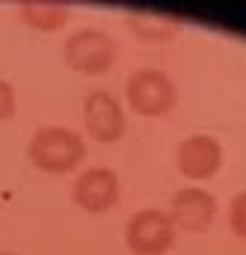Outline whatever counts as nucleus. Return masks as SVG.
Returning a JSON list of instances; mask_svg holds the SVG:
<instances>
[{
  "label": "nucleus",
  "mask_w": 246,
  "mask_h": 255,
  "mask_svg": "<svg viewBox=\"0 0 246 255\" xmlns=\"http://www.w3.org/2000/svg\"><path fill=\"white\" fill-rule=\"evenodd\" d=\"M30 160L48 172V175H65L74 166H80V160L86 157V142L77 130L62 125H48L39 128L27 145Z\"/></svg>",
  "instance_id": "obj_1"
},
{
  "label": "nucleus",
  "mask_w": 246,
  "mask_h": 255,
  "mask_svg": "<svg viewBox=\"0 0 246 255\" xmlns=\"http://www.w3.org/2000/svg\"><path fill=\"white\" fill-rule=\"evenodd\" d=\"M124 95H127V104L133 113L139 116H163L172 110L175 98H178V89H175V80L160 71V68H139L127 77V86H124Z\"/></svg>",
  "instance_id": "obj_2"
},
{
  "label": "nucleus",
  "mask_w": 246,
  "mask_h": 255,
  "mask_svg": "<svg viewBox=\"0 0 246 255\" xmlns=\"http://www.w3.org/2000/svg\"><path fill=\"white\" fill-rule=\"evenodd\" d=\"M119 45L104 30H77L65 39V63L80 74H104L116 63Z\"/></svg>",
  "instance_id": "obj_3"
},
{
  "label": "nucleus",
  "mask_w": 246,
  "mask_h": 255,
  "mask_svg": "<svg viewBox=\"0 0 246 255\" xmlns=\"http://www.w3.org/2000/svg\"><path fill=\"white\" fill-rule=\"evenodd\" d=\"M124 244L133 255H163L175 244V226L166 211L142 208L127 220Z\"/></svg>",
  "instance_id": "obj_4"
},
{
  "label": "nucleus",
  "mask_w": 246,
  "mask_h": 255,
  "mask_svg": "<svg viewBox=\"0 0 246 255\" xmlns=\"http://www.w3.org/2000/svg\"><path fill=\"white\" fill-rule=\"evenodd\" d=\"M83 122L89 136L98 142H116L124 133V110L119 98L107 89H92L83 98Z\"/></svg>",
  "instance_id": "obj_5"
},
{
  "label": "nucleus",
  "mask_w": 246,
  "mask_h": 255,
  "mask_svg": "<svg viewBox=\"0 0 246 255\" xmlns=\"http://www.w3.org/2000/svg\"><path fill=\"white\" fill-rule=\"evenodd\" d=\"M71 196H74V202H77L83 211H89V214H104V211H110V208L119 202L122 184H119V175H116L113 169H107V166H89L86 172L77 175Z\"/></svg>",
  "instance_id": "obj_6"
},
{
  "label": "nucleus",
  "mask_w": 246,
  "mask_h": 255,
  "mask_svg": "<svg viewBox=\"0 0 246 255\" xmlns=\"http://www.w3.org/2000/svg\"><path fill=\"white\" fill-rule=\"evenodd\" d=\"M214 217H217V199L205 187H184L169 202V220L184 232H205L214 223Z\"/></svg>",
  "instance_id": "obj_7"
},
{
  "label": "nucleus",
  "mask_w": 246,
  "mask_h": 255,
  "mask_svg": "<svg viewBox=\"0 0 246 255\" xmlns=\"http://www.w3.org/2000/svg\"><path fill=\"white\" fill-rule=\"evenodd\" d=\"M223 166V145L208 136V133H196L187 136L178 145V169L193 181H205L211 175H217Z\"/></svg>",
  "instance_id": "obj_8"
},
{
  "label": "nucleus",
  "mask_w": 246,
  "mask_h": 255,
  "mask_svg": "<svg viewBox=\"0 0 246 255\" xmlns=\"http://www.w3.org/2000/svg\"><path fill=\"white\" fill-rule=\"evenodd\" d=\"M18 12H21V21L24 24L36 27V30H48V33L65 27V21L71 15L68 6L65 3H57V0H27V3L18 6Z\"/></svg>",
  "instance_id": "obj_9"
},
{
  "label": "nucleus",
  "mask_w": 246,
  "mask_h": 255,
  "mask_svg": "<svg viewBox=\"0 0 246 255\" xmlns=\"http://www.w3.org/2000/svg\"><path fill=\"white\" fill-rule=\"evenodd\" d=\"M130 30L142 39V42H166L178 33L175 21H163L157 15H130Z\"/></svg>",
  "instance_id": "obj_10"
},
{
  "label": "nucleus",
  "mask_w": 246,
  "mask_h": 255,
  "mask_svg": "<svg viewBox=\"0 0 246 255\" xmlns=\"http://www.w3.org/2000/svg\"><path fill=\"white\" fill-rule=\"evenodd\" d=\"M229 223H232V232L246 241V190L232 199V205H229Z\"/></svg>",
  "instance_id": "obj_11"
},
{
  "label": "nucleus",
  "mask_w": 246,
  "mask_h": 255,
  "mask_svg": "<svg viewBox=\"0 0 246 255\" xmlns=\"http://www.w3.org/2000/svg\"><path fill=\"white\" fill-rule=\"evenodd\" d=\"M15 113V89L9 80H0V122H6Z\"/></svg>",
  "instance_id": "obj_12"
},
{
  "label": "nucleus",
  "mask_w": 246,
  "mask_h": 255,
  "mask_svg": "<svg viewBox=\"0 0 246 255\" xmlns=\"http://www.w3.org/2000/svg\"><path fill=\"white\" fill-rule=\"evenodd\" d=\"M0 255H12V253H0Z\"/></svg>",
  "instance_id": "obj_13"
}]
</instances>
